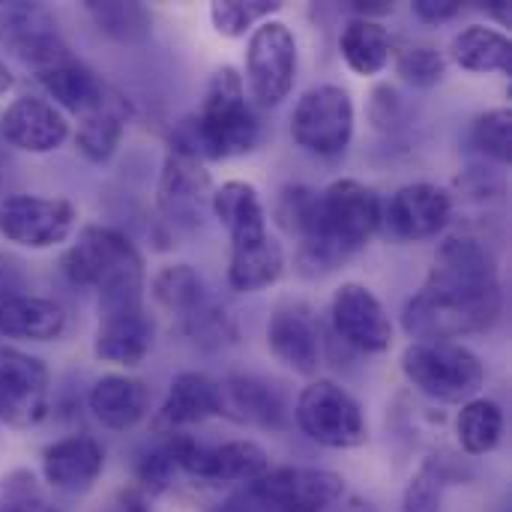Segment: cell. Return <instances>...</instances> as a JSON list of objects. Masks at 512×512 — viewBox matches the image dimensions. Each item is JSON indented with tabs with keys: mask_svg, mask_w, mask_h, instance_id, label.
Here are the masks:
<instances>
[{
	"mask_svg": "<svg viewBox=\"0 0 512 512\" xmlns=\"http://www.w3.org/2000/svg\"><path fill=\"white\" fill-rule=\"evenodd\" d=\"M93 417L111 432L135 429L150 411V390L132 375H105L90 390Z\"/></svg>",
	"mask_w": 512,
	"mask_h": 512,
	"instance_id": "obj_24",
	"label": "cell"
},
{
	"mask_svg": "<svg viewBox=\"0 0 512 512\" xmlns=\"http://www.w3.org/2000/svg\"><path fill=\"white\" fill-rule=\"evenodd\" d=\"M381 228V198L360 180H336L318 198V219L309 237L297 243V264L318 276L342 267Z\"/></svg>",
	"mask_w": 512,
	"mask_h": 512,
	"instance_id": "obj_2",
	"label": "cell"
},
{
	"mask_svg": "<svg viewBox=\"0 0 512 512\" xmlns=\"http://www.w3.org/2000/svg\"><path fill=\"white\" fill-rule=\"evenodd\" d=\"M339 51L348 69L360 78H375L390 66L393 57V39L390 30L381 21L369 18H351L339 36Z\"/></svg>",
	"mask_w": 512,
	"mask_h": 512,
	"instance_id": "obj_27",
	"label": "cell"
},
{
	"mask_svg": "<svg viewBox=\"0 0 512 512\" xmlns=\"http://www.w3.org/2000/svg\"><path fill=\"white\" fill-rule=\"evenodd\" d=\"M9 261L0 255V297H6V294H15L12 291V285H9V267H6Z\"/></svg>",
	"mask_w": 512,
	"mask_h": 512,
	"instance_id": "obj_44",
	"label": "cell"
},
{
	"mask_svg": "<svg viewBox=\"0 0 512 512\" xmlns=\"http://www.w3.org/2000/svg\"><path fill=\"white\" fill-rule=\"evenodd\" d=\"M45 498L30 468H12L0 477V512H42Z\"/></svg>",
	"mask_w": 512,
	"mask_h": 512,
	"instance_id": "obj_38",
	"label": "cell"
},
{
	"mask_svg": "<svg viewBox=\"0 0 512 512\" xmlns=\"http://www.w3.org/2000/svg\"><path fill=\"white\" fill-rule=\"evenodd\" d=\"M210 210L225 225L231 246H243V243H252V240H261L270 234L261 195L246 180H228L219 189H213Z\"/></svg>",
	"mask_w": 512,
	"mask_h": 512,
	"instance_id": "obj_25",
	"label": "cell"
},
{
	"mask_svg": "<svg viewBox=\"0 0 512 512\" xmlns=\"http://www.w3.org/2000/svg\"><path fill=\"white\" fill-rule=\"evenodd\" d=\"M285 273V249L276 237H261L243 246H231L228 282L234 291L255 294L276 285Z\"/></svg>",
	"mask_w": 512,
	"mask_h": 512,
	"instance_id": "obj_26",
	"label": "cell"
},
{
	"mask_svg": "<svg viewBox=\"0 0 512 512\" xmlns=\"http://www.w3.org/2000/svg\"><path fill=\"white\" fill-rule=\"evenodd\" d=\"M216 512H288L282 510L276 501H270L267 495H261L252 483L249 486H243L237 495H231L222 507Z\"/></svg>",
	"mask_w": 512,
	"mask_h": 512,
	"instance_id": "obj_40",
	"label": "cell"
},
{
	"mask_svg": "<svg viewBox=\"0 0 512 512\" xmlns=\"http://www.w3.org/2000/svg\"><path fill=\"white\" fill-rule=\"evenodd\" d=\"M219 417H228L240 426L276 432L285 426V402L261 378L231 375L219 381Z\"/></svg>",
	"mask_w": 512,
	"mask_h": 512,
	"instance_id": "obj_22",
	"label": "cell"
},
{
	"mask_svg": "<svg viewBox=\"0 0 512 512\" xmlns=\"http://www.w3.org/2000/svg\"><path fill=\"white\" fill-rule=\"evenodd\" d=\"M153 330H156L153 318L144 312V306L105 312V315H99V327L93 336V354L102 363L132 369L150 354Z\"/></svg>",
	"mask_w": 512,
	"mask_h": 512,
	"instance_id": "obj_20",
	"label": "cell"
},
{
	"mask_svg": "<svg viewBox=\"0 0 512 512\" xmlns=\"http://www.w3.org/2000/svg\"><path fill=\"white\" fill-rule=\"evenodd\" d=\"M396 72L414 87H435L447 75V60L435 45H408L396 54Z\"/></svg>",
	"mask_w": 512,
	"mask_h": 512,
	"instance_id": "obj_37",
	"label": "cell"
},
{
	"mask_svg": "<svg viewBox=\"0 0 512 512\" xmlns=\"http://www.w3.org/2000/svg\"><path fill=\"white\" fill-rule=\"evenodd\" d=\"M450 57L468 72H504L512 69V45L510 36L486 27V24H471L459 30L450 42Z\"/></svg>",
	"mask_w": 512,
	"mask_h": 512,
	"instance_id": "obj_29",
	"label": "cell"
},
{
	"mask_svg": "<svg viewBox=\"0 0 512 512\" xmlns=\"http://www.w3.org/2000/svg\"><path fill=\"white\" fill-rule=\"evenodd\" d=\"M210 198H213V177L207 165L186 150L168 147L156 186L159 213L177 228H198L204 210L210 207Z\"/></svg>",
	"mask_w": 512,
	"mask_h": 512,
	"instance_id": "obj_12",
	"label": "cell"
},
{
	"mask_svg": "<svg viewBox=\"0 0 512 512\" xmlns=\"http://www.w3.org/2000/svg\"><path fill=\"white\" fill-rule=\"evenodd\" d=\"M501 282L492 249L471 234L441 243L426 285L405 303L402 327L414 342H453L486 333L501 315Z\"/></svg>",
	"mask_w": 512,
	"mask_h": 512,
	"instance_id": "obj_1",
	"label": "cell"
},
{
	"mask_svg": "<svg viewBox=\"0 0 512 512\" xmlns=\"http://www.w3.org/2000/svg\"><path fill=\"white\" fill-rule=\"evenodd\" d=\"M330 318L336 336L363 354H381L393 345V321L387 309L360 282H345L333 294Z\"/></svg>",
	"mask_w": 512,
	"mask_h": 512,
	"instance_id": "obj_14",
	"label": "cell"
},
{
	"mask_svg": "<svg viewBox=\"0 0 512 512\" xmlns=\"http://www.w3.org/2000/svg\"><path fill=\"white\" fill-rule=\"evenodd\" d=\"M42 512H54V510H48V507H45V510H42Z\"/></svg>",
	"mask_w": 512,
	"mask_h": 512,
	"instance_id": "obj_47",
	"label": "cell"
},
{
	"mask_svg": "<svg viewBox=\"0 0 512 512\" xmlns=\"http://www.w3.org/2000/svg\"><path fill=\"white\" fill-rule=\"evenodd\" d=\"M177 468L204 486H249L270 471V456L255 441H228L219 447H201L189 435H174Z\"/></svg>",
	"mask_w": 512,
	"mask_h": 512,
	"instance_id": "obj_10",
	"label": "cell"
},
{
	"mask_svg": "<svg viewBox=\"0 0 512 512\" xmlns=\"http://www.w3.org/2000/svg\"><path fill=\"white\" fill-rule=\"evenodd\" d=\"M447 459H429L405 486L402 495V510L405 512H441V495L450 480Z\"/></svg>",
	"mask_w": 512,
	"mask_h": 512,
	"instance_id": "obj_35",
	"label": "cell"
},
{
	"mask_svg": "<svg viewBox=\"0 0 512 512\" xmlns=\"http://www.w3.org/2000/svg\"><path fill=\"white\" fill-rule=\"evenodd\" d=\"M450 216V192L435 183H408L390 198L387 207H381V225L405 243L435 240L450 225Z\"/></svg>",
	"mask_w": 512,
	"mask_h": 512,
	"instance_id": "obj_15",
	"label": "cell"
},
{
	"mask_svg": "<svg viewBox=\"0 0 512 512\" xmlns=\"http://www.w3.org/2000/svg\"><path fill=\"white\" fill-rule=\"evenodd\" d=\"M108 512H153V510H150V504H147V495H144L138 486H132V489H120V492H117V498H114V504H111V510Z\"/></svg>",
	"mask_w": 512,
	"mask_h": 512,
	"instance_id": "obj_42",
	"label": "cell"
},
{
	"mask_svg": "<svg viewBox=\"0 0 512 512\" xmlns=\"http://www.w3.org/2000/svg\"><path fill=\"white\" fill-rule=\"evenodd\" d=\"M3 138L24 153H54L69 138V123L54 102L39 96H18L3 111Z\"/></svg>",
	"mask_w": 512,
	"mask_h": 512,
	"instance_id": "obj_17",
	"label": "cell"
},
{
	"mask_svg": "<svg viewBox=\"0 0 512 512\" xmlns=\"http://www.w3.org/2000/svg\"><path fill=\"white\" fill-rule=\"evenodd\" d=\"M489 9H492V15H495V18H498V21H501L504 27L510 24V3H504V0H498V3H492Z\"/></svg>",
	"mask_w": 512,
	"mask_h": 512,
	"instance_id": "obj_45",
	"label": "cell"
},
{
	"mask_svg": "<svg viewBox=\"0 0 512 512\" xmlns=\"http://www.w3.org/2000/svg\"><path fill=\"white\" fill-rule=\"evenodd\" d=\"M105 468V450L90 435H69L42 453V477L51 489L84 495L96 486Z\"/></svg>",
	"mask_w": 512,
	"mask_h": 512,
	"instance_id": "obj_18",
	"label": "cell"
},
{
	"mask_svg": "<svg viewBox=\"0 0 512 512\" xmlns=\"http://www.w3.org/2000/svg\"><path fill=\"white\" fill-rule=\"evenodd\" d=\"M261 138L258 117L246 102L243 75L234 66H219L204 90L201 111L180 120L171 132V144L192 156L204 159H231L255 150Z\"/></svg>",
	"mask_w": 512,
	"mask_h": 512,
	"instance_id": "obj_3",
	"label": "cell"
},
{
	"mask_svg": "<svg viewBox=\"0 0 512 512\" xmlns=\"http://www.w3.org/2000/svg\"><path fill=\"white\" fill-rule=\"evenodd\" d=\"M78 210L66 198L9 195L0 201V237L21 249H54L75 231Z\"/></svg>",
	"mask_w": 512,
	"mask_h": 512,
	"instance_id": "obj_9",
	"label": "cell"
},
{
	"mask_svg": "<svg viewBox=\"0 0 512 512\" xmlns=\"http://www.w3.org/2000/svg\"><path fill=\"white\" fill-rule=\"evenodd\" d=\"M129 117H132V108L126 96L105 84L102 96L78 117V132H75L78 153L93 165L108 162L120 147Z\"/></svg>",
	"mask_w": 512,
	"mask_h": 512,
	"instance_id": "obj_21",
	"label": "cell"
},
{
	"mask_svg": "<svg viewBox=\"0 0 512 512\" xmlns=\"http://www.w3.org/2000/svg\"><path fill=\"white\" fill-rule=\"evenodd\" d=\"M405 378L429 399L465 405L486 384L483 360L456 342H411L402 354Z\"/></svg>",
	"mask_w": 512,
	"mask_h": 512,
	"instance_id": "obj_5",
	"label": "cell"
},
{
	"mask_svg": "<svg viewBox=\"0 0 512 512\" xmlns=\"http://www.w3.org/2000/svg\"><path fill=\"white\" fill-rule=\"evenodd\" d=\"M456 438L468 456L492 453L504 438V411L492 399H471L456 417Z\"/></svg>",
	"mask_w": 512,
	"mask_h": 512,
	"instance_id": "obj_31",
	"label": "cell"
},
{
	"mask_svg": "<svg viewBox=\"0 0 512 512\" xmlns=\"http://www.w3.org/2000/svg\"><path fill=\"white\" fill-rule=\"evenodd\" d=\"M60 267L72 285L99 294V315L144 306V261L135 243L105 225L81 228Z\"/></svg>",
	"mask_w": 512,
	"mask_h": 512,
	"instance_id": "obj_4",
	"label": "cell"
},
{
	"mask_svg": "<svg viewBox=\"0 0 512 512\" xmlns=\"http://www.w3.org/2000/svg\"><path fill=\"white\" fill-rule=\"evenodd\" d=\"M318 198L321 192L309 189V186H285L279 192V201H276V219L279 225L297 237V243L303 237H309V231L315 228V219H318Z\"/></svg>",
	"mask_w": 512,
	"mask_h": 512,
	"instance_id": "obj_34",
	"label": "cell"
},
{
	"mask_svg": "<svg viewBox=\"0 0 512 512\" xmlns=\"http://www.w3.org/2000/svg\"><path fill=\"white\" fill-rule=\"evenodd\" d=\"M351 9L357 12V18L375 21L378 15H390V12L396 9V3H390V0H354Z\"/></svg>",
	"mask_w": 512,
	"mask_h": 512,
	"instance_id": "obj_43",
	"label": "cell"
},
{
	"mask_svg": "<svg viewBox=\"0 0 512 512\" xmlns=\"http://www.w3.org/2000/svg\"><path fill=\"white\" fill-rule=\"evenodd\" d=\"M177 450H174V435H165V444H159L156 450H150L141 462H138V489L144 495H159L171 486L174 474H177Z\"/></svg>",
	"mask_w": 512,
	"mask_h": 512,
	"instance_id": "obj_39",
	"label": "cell"
},
{
	"mask_svg": "<svg viewBox=\"0 0 512 512\" xmlns=\"http://www.w3.org/2000/svg\"><path fill=\"white\" fill-rule=\"evenodd\" d=\"M219 417V381L204 372H183L171 381L165 402L153 417L156 435H183V429Z\"/></svg>",
	"mask_w": 512,
	"mask_h": 512,
	"instance_id": "obj_19",
	"label": "cell"
},
{
	"mask_svg": "<svg viewBox=\"0 0 512 512\" xmlns=\"http://www.w3.org/2000/svg\"><path fill=\"white\" fill-rule=\"evenodd\" d=\"M471 141L489 159L510 165L512 156V114L510 108H492L480 114L471 126Z\"/></svg>",
	"mask_w": 512,
	"mask_h": 512,
	"instance_id": "obj_36",
	"label": "cell"
},
{
	"mask_svg": "<svg viewBox=\"0 0 512 512\" xmlns=\"http://www.w3.org/2000/svg\"><path fill=\"white\" fill-rule=\"evenodd\" d=\"M282 9V3H267V0H216L210 3V21L216 33L228 39H240L249 30H255L261 21L273 18Z\"/></svg>",
	"mask_w": 512,
	"mask_h": 512,
	"instance_id": "obj_33",
	"label": "cell"
},
{
	"mask_svg": "<svg viewBox=\"0 0 512 512\" xmlns=\"http://www.w3.org/2000/svg\"><path fill=\"white\" fill-rule=\"evenodd\" d=\"M153 300L183 324V330L210 306L204 279L189 264H168L153 279Z\"/></svg>",
	"mask_w": 512,
	"mask_h": 512,
	"instance_id": "obj_28",
	"label": "cell"
},
{
	"mask_svg": "<svg viewBox=\"0 0 512 512\" xmlns=\"http://www.w3.org/2000/svg\"><path fill=\"white\" fill-rule=\"evenodd\" d=\"M87 15L105 36H111L117 42H141L153 30V18H150L147 6H141V3H120V0L96 3V0H90Z\"/></svg>",
	"mask_w": 512,
	"mask_h": 512,
	"instance_id": "obj_32",
	"label": "cell"
},
{
	"mask_svg": "<svg viewBox=\"0 0 512 512\" xmlns=\"http://www.w3.org/2000/svg\"><path fill=\"white\" fill-rule=\"evenodd\" d=\"M12 87H15V78H12L9 66H6V63L0 60V96H3V93H9Z\"/></svg>",
	"mask_w": 512,
	"mask_h": 512,
	"instance_id": "obj_46",
	"label": "cell"
},
{
	"mask_svg": "<svg viewBox=\"0 0 512 512\" xmlns=\"http://www.w3.org/2000/svg\"><path fill=\"white\" fill-rule=\"evenodd\" d=\"M267 348L291 372L315 375L321 369V324L315 312L300 300L279 303L267 324Z\"/></svg>",
	"mask_w": 512,
	"mask_h": 512,
	"instance_id": "obj_16",
	"label": "cell"
},
{
	"mask_svg": "<svg viewBox=\"0 0 512 512\" xmlns=\"http://www.w3.org/2000/svg\"><path fill=\"white\" fill-rule=\"evenodd\" d=\"M66 330V309L57 300L36 294L0 297V339L54 342Z\"/></svg>",
	"mask_w": 512,
	"mask_h": 512,
	"instance_id": "obj_23",
	"label": "cell"
},
{
	"mask_svg": "<svg viewBox=\"0 0 512 512\" xmlns=\"http://www.w3.org/2000/svg\"><path fill=\"white\" fill-rule=\"evenodd\" d=\"M0 42L33 72L51 69L72 57L51 15L33 3L0 6Z\"/></svg>",
	"mask_w": 512,
	"mask_h": 512,
	"instance_id": "obj_13",
	"label": "cell"
},
{
	"mask_svg": "<svg viewBox=\"0 0 512 512\" xmlns=\"http://www.w3.org/2000/svg\"><path fill=\"white\" fill-rule=\"evenodd\" d=\"M459 9H462V3H456V0H414L417 18H423L429 24H444V21L456 18Z\"/></svg>",
	"mask_w": 512,
	"mask_h": 512,
	"instance_id": "obj_41",
	"label": "cell"
},
{
	"mask_svg": "<svg viewBox=\"0 0 512 512\" xmlns=\"http://www.w3.org/2000/svg\"><path fill=\"white\" fill-rule=\"evenodd\" d=\"M294 141L315 156H339L354 135V102L339 84L309 87L291 114Z\"/></svg>",
	"mask_w": 512,
	"mask_h": 512,
	"instance_id": "obj_8",
	"label": "cell"
},
{
	"mask_svg": "<svg viewBox=\"0 0 512 512\" xmlns=\"http://www.w3.org/2000/svg\"><path fill=\"white\" fill-rule=\"evenodd\" d=\"M297 78V36L279 21L267 18L249 33L246 45V84L261 108L282 105Z\"/></svg>",
	"mask_w": 512,
	"mask_h": 512,
	"instance_id": "obj_7",
	"label": "cell"
},
{
	"mask_svg": "<svg viewBox=\"0 0 512 512\" xmlns=\"http://www.w3.org/2000/svg\"><path fill=\"white\" fill-rule=\"evenodd\" d=\"M51 378L39 357L0 348V423L9 429H33L48 417Z\"/></svg>",
	"mask_w": 512,
	"mask_h": 512,
	"instance_id": "obj_11",
	"label": "cell"
},
{
	"mask_svg": "<svg viewBox=\"0 0 512 512\" xmlns=\"http://www.w3.org/2000/svg\"><path fill=\"white\" fill-rule=\"evenodd\" d=\"M36 81L48 90V96L63 105L72 114H84L105 90V81H99V75L93 69H87L84 63H78L75 57L36 72Z\"/></svg>",
	"mask_w": 512,
	"mask_h": 512,
	"instance_id": "obj_30",
	"label": "cell"
},
{
	"mask_svg": "<svg viewBox=\"0 0 512 512\" xmlns=\"http://www.w3.org/2000/svg\"><path fill=\"white\" fill-rule=\"evenodd\" d=\"M294 417L303 435L327 450H357L369 441V423L357 399L324 378L300 390Z\"/></svg>",
	"mask_w": 512,
	"mask_h": 512,
	"instance_id": "obj_6",
	"label": "cell"
}]
</instances>
